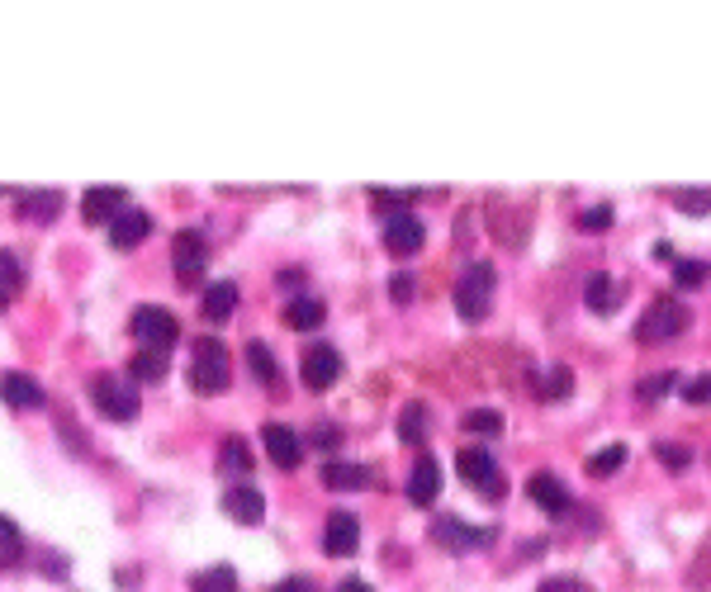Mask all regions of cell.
<instances>
[{
  "label": "cell",
  "mask_w": 711,
  "mask_h": 592,
  "mask_svg": "<svg viewBox=\"0 0 711 592\" xmlns=\"http://www.w3.org/2000/svg\"><path fill=\"white\" fill-rule=\"evenodd\" d=\"M493 289H498V270L489 261H474L465 266V275L456 280V308L465 323H484L493 308Z\"/></svg>",
  "instance_id": "1"
},
{
  "label": "cell",
  "mask_w": 711,
  "mask_h": 592,
  "mask_svg": "<svg viewBox=\"0 0 711 592\" xmlns=\"http://www.w3.org/2000/svg\"><path fill=\"white\" fill-rule=\"evenodd\" d=\"M228 379H233V360L223 351V341H214V337L195 341V360H190V384H195V394L219 398L223 389H228Z\"/></svg>",
  "instance_id": "2"
},
{
  "label": "cell",
  "mask_w": 711,
  "mask_h": 592,
  "mask_svg": "<svg viewBox=\"0 0 711 592\" xmlns=\"http://www.w3.org/2000/svg\"><path fill=\"white\" fill-rule=\"evenodd\" d=\"M91 403H95V408H100L105 417H110V422H133V417H138V408H143L138 389H133L128 379H119V375H95Z\"/></svg>",
  "instance_id": "3"
},
{
  "label": "cell",
  "mask_w": 711,
  "mask_h": 592,
  "mask_svg": "<svg viewBox=\"0 0 711 592\" xmlns=\"http://www.w3.org/2000/svg\"><path fill=\"white\" fill-rule=\"evenodd\" d=\"M456 469H460V479H465V484H474L484 498H503V493H508V479H503V469H498V460H493L489 450L465 446L456 455Z\"/></svg>",
  "instance_id": "4"
},
{
  "label": "cell",
  "mask_w": 711,
  "mask_h": 592,
  "mask_svg": "<svg viewBox=\"0 0 711 592\" xmlns=\"http://www.w3.org/2000/svg\"><path fill=\"white\" fill-rule=\"evenodd\" d=\"M128 332L143 341V346L166 351L171 341L181 337V323H176V313H166V308H157V304H138L133 308V318H128Z\"/></svg>",
  "instance_id": "5"
},
{
  "label": "cell",
  "mask_w": 711,
  "mask_h": 592,
  "mask_svg": "<svg viewBox=\"0 0 711 592\" xmlns=\"http://www.w3.org/2000/svg\"><path fill=\"white\" fill-rule=\"evenodd\" d=\"M683 327H688V308L678 304V299H655V304L640 313L636 341H669V337H678Z\"/></svg>",
  "instance_id": "6"
},
{
  "label": "cell",
  "mask_w": 711,
  "mask_h": 592,
  "mask_svg": "<svg viewBox=\"0 0 711 592\" xmlns=\"http://www.w3.org/2000/svg\"><path fill=\"white\" fill-rule=\"evenodd\" d=\"M432 540H437L441 550H451V555H465V550L489 545L493 531H484V526H470V521H460V517H437V521H432Z\"/></svg>",
  "instance_id": "7"
},
{
  "label": "cell",
  "mask_w": 711,
  "mask_h": 592,
  "mask_svg": "<svg viewBox=\"0 0 711 592\" xmlns=\"http://www.w3.org/2000/svg\"><path fill=\"white\" fill-rule=\"evenodd\" d=\"M299 375H304V384H309L313 394L332 389L337 375H342V356H337V346H328V341L309 346V351H304V365H299Z\"/></svg>",
  "instance_id": "8"
},
{
  "label": "cell",
  "mask_w": 711,
  "mask_h": 592,
  "mask_svg": "<svg viewBox=\"0 0 711 592\" xmlns=\"http://www.w3.org/2000/svg\"><path fill=\"white\" fill-rule=\"evenodd\" d=\"M209 261V247H204V237L195 228H181V233L171 237V266L181 275V285H195V275L204 270Z\"/></svg>",
  "instance_id": "9"
},
{
  "label": "cell",
  "mask_w": 711,
  "mask_h": 592,
  "mask_svg": "<svg viewBox=\"0 0 711 592\" xmlns=\"http://www.w3.org/2000/svg\"><path fill=\"white\" fill-rule=\"evenodd\" d=\"M356 545H361V521L351 517V512H332L328 526H323V550L332 559H347V555H356Z\"/></svg>",
  "instance_id": "10"
},
{
  "label": "cell",
  "mask_w": 711,
  "mask_h": 592,
  "mask_svg": "<svg viewBox=\"0 0 711 592\" xmlns=\"http://www.w3.org/2000/svg\"><path fill=\"white\" fill-rule=\"evenodd\" d=\"M261 441H266V455H271L280 469H299L304 446H299L294 427H285V422H266V427H261Z\"/></svg>",
  "instance_id": "11"
},
{
  "label": "cell",
  "mask_w": 711,
  "mask_h": 592,
  "mask_svg": "<svg viewBox=\"0 0 711 592\" xmlns=\"http://www.w3.org/2000/svg\"><path fill=\"white\" fill-rule=\"evenodd\" d=\"M124 190L119 185H91L86 190V199H81V214H86V223H114V218L124 214Z\"/></svg>",
  "instance_id": "12"
},
{
  "label": "cell",
  "mask_w": 711,
  "mask_h": 592,
  "mask_svg": "<svg viewBox=\"0 0 711 592\" xmlns=\"http://www.w3.org/2000/svg\"><path fill=\"white\" fill-rule=\"evenodd\" d=\"M422 237H427V228H422L413 214H394L389 223H384V247H389L394 256L422 252Z\"/></svg>",
  "instance_id": "13"
},
{
  "label": "cell",
  "mask_w": 711,
  "mask_h": 592,
  "mask_svg": "<svg viewBox=\"0 0 711 592\" xmlns=\"http://www.w3.org/2000/svg\"><path fill=\"white\" fill-rule=\"evenodd\" d=\"M527 498L541 507V512H550V517H565L569 503H574V498H569V488L560 484L555 474H531V479H527Z\"/></svg>",
  "instance_id": "14"
},
{
  "label": "cell",
  "mask_w": 711,
  "mask_h": 592,
  "mask_svg": "<svg viewBox=\"0 0 711 592\" xmlns=\"http://www.w3.org/2000/svg\"><path fill=\"white\" fill-rule=\"evenodd\" d=\"M143 237H152V218L143 209H124V214L110 223V247L114 252H133L143 247Z\"/></svg>",
  "instance_id": "15"
},
{
  "label": "cell",
  "mask_w": 711,
  "mask_h": 592,
  "mask_svg": "<svg viewBox=\"0 0 711 592\" xmlns=\"http://www.w3.org/2000/svg\"><path fill=\"white\" fill-rule=\"evenodd\" d=\"M584 304L593 308V313H617V304H621L617 275H607V270H593V275L584 280Z\"/></svg>",
  "instance_id": "16"
},
{
  "label": "cell",
  "mask_w": 711,
  "mask_h": 592,
  "mask_svg": "<svg viewBox=\"0 0 711 592\" xmlns=\"http://www.w3.org/2000/svg\"><path fill=\"white\" fill-rule=\"evenodd\" d=\"M0 398H5L10 408H43V389H38V379L19 375V370H5V375H0Z\"/></svg>",
  "instance_id": "17"
},
{
  "label": "cell",
  "mask_w": 711,
  "mask_h": 592,
  "mask_svg": "<svg viewBox=\"0 0 711 592\" xmlns=\"http://www.w3.org/2000/svg\"><path fill=\"white\" fill-rule=\"evenodd\" d=\"M223 512L233 521H242V526H256V521L266 517V498L256 488H228L223 493Z\"/></svg>",
  "instance_id": "18"
},
{
  "label": "cell",
  "mask_w": 711,
  "mask_h": 592,
  "mask_svg": "<svg viewBox=\"0 0 711 592\" xmlns=\"http://www.w3.org/2000/svg\"><path fill=\"white\" fill-rule=\"evenodd\" d=\"M437 493H441V465L432 460V455H422L418 465H413V474H408V498H413L418 507H427Z\"/></svg>",
  "instance_id": "19"
},
{
  "label": "cell",
  "mask_w": 711,
  "mask_h": 592,
  "mask_svg": "<svg viewBox=\"0 0 711 592\" xmlns=\"http://www.w3.org/2000/svg\"><path fill=\"white\" fill-rule=\"evenodd\" d=\"M323 318H328V308L313 294H299L285 304V327H294V332H313V327H323Z\"/></svg>",
  "instance_id": "20"
},
{
  "label": "cell",
  "mask_w": 711,
  "mask_h": 592,
  "mask_svg": "<svg viewBox=\"0 0 711 592\" xmlns=\"http://www.w3.org/2000/svg\"><path fill=\"white\" fill-rule=\"evenodd\" d=\"M427 431H432V413H427V403H422V398L403 403V413H399V441L403 446H422V441H427Z\"/></svg>",
  "instance_id": "21"
},
{
  "label": "cell",
  "mask_w": 711,
  "mask_h": 592,
  "mask_svg": "<svg viewBox=\"0 0 711 592\" xmlns=\"http://www.w3.org/2000/svg\"><path fill=\"white\" fill-rule=\"evenodd\" d=\"M237 313V285L233 280H219V285L204 289V318L209 323H228Z\"/></svg>",
  "instance_id": "22"
},
{
  "label": "cell",
  "mask_w": 711,
  "mask_h": 592,
  "mask_svg": "<svg viewBox=\"0 0 711 592\" xmlns=\"http://www.w3.org/2000/svg\"><path fill=\"white\" fill-rule=\"evenodd\" d=\"M166 370H171V360H166V351H157V346H143V351L133 356V365H128V375L138 379V384H157V379H166Z\"/></svg>",
  "instance_id": "23"
},
{
  "label": "cell",
  "mask_w": 711,
  "mask_h": 592,
  "mask_svg": "<svg viewBox=\"0 0 711 592\" xmlns=\"http://www.w3.org/2000/svg\"><path fill=\"white\" fill-rule=\"evenodd\" d=\"M247 365H252V375L261 379L266 389H280V384H285V375H280V365H275L266 341H252V346H247Z\"/></svg>",
  "instance_id": "24"
},
{
  "label": "cell",
  "mask_w": 711,
  "mask_h": 592,
  "mask_svg": "<svg viewBox=\"0 0 711 592\" xmlns=\"http://www.w3.org/2000/svg\"><path fill=\"white\" fill-rule=\"evenodd\" d=\"M19 214L34 218V223H53V218L62 214V195H57V190H34V195L19 199Z\"/></svg>",
  "instance_id": "25"
},
{
  "label": "cell",
  "mask_w": 711,
  "mask_h": 592,
  "mask_svg": "<svg viewBox=\"0 0 711 592\" xmlns=\"http://www.w3.org/2000/svg\"><path fill=\"white\" fill-rule=\"evenodd\" d=\"M365 479H370L365 465H351V460H328V465H323V484L337 488V493H342V488H361Z\"/></svg>",
  "instance_id": "26"
},
{
  "label": "cell",
  "mask_w": 711,
  "mask_h": 592,
  "mask_svg": "<svg viewBox=\"0 0 711 592\" xmlns=\"http://www.w3.org/2000/svg\"><path fill=\"white\" fill-rule=\"evenodd\" d=\"M626 465V446H602L598 455H588V474H593V479H612V474H617V469Z\"/></svg>",
  "instance_id": "27"
},
{
  "label": "cell",
  "mask_w": 711,
  "mask_h": 592,
  "mask_svg": "<svg viewBox=\"0 0 711 592\" xmlns=\"http://www.w3.org/2000/svg\"><path fill=\"white\" fill-rule=\"evenodd\" d=\"M219 469H228V474H247V469H252V450H247V441L228 436V441L219 446Z\"/></svg>",
  "instance_id": "28"
},
{
  "label": "cell",
  "mask_w": 711,
  "mask_h": 592,
  "mask_svg": "<svg viewBox=\"0 0 711 592\" xmlns=\"http://www.w3.org/2000/svg\"><path fill=\"white\" fill-rule=\"evenodd\" d=\"M707 280H711L707 261H678V266H674V285L678 289H702Z\"/></svg>",
  "instance_id": "29"
},
{
  "label": "cell",
  "mask_w": 711,
  "mask_h": 592,
  "mask_svg": "<svg viewBox=\"0 0 711 592\" xmlns=\"http://www.w3.org/2000/svg\"><path fill=\"white\" fill-rule=\"evenodd\" d=\"M460 427L474 431V436H498V431H503V413H493V408H474V413H465Z\"/></svg>",
  "instance_id": "30"
},
{
  "label": "cell",
  "mask_w": 711,
  "mask_h": 592,
  "mask_svg": "<svg viewBox=\"0 0 711 592\" xmlns=\"http://www.w3.org/2000/svg\"><path fill=\"white\" fill-rule=\"evenodd\" d=\"M24 289V266H19V256L0 252V294L10 299V294H19Z\"/></svg>",
  "instance_id": "31"
},
{
  "label": "cell",
  "mask_w": 711,
  "mask_h": 592,
  "mask_svg": "<svg viewBox=\"0 0 711 592\" xmlns=\"http://www.w3.org/2000/svg\"><path fill=\"white\" fill-rule=\"evenodd\" d=\"M195 592H237V574L228 564H219V569H209V574L195 578Z\"/></svg>",
  "instance_id": "32"
},
{
  "label": "cell",
  "mask_w": 711,
  "mask_h": 592,
  "mask_svg": "<svg viewBox=\"0 0 711 592\" xmlns=\"http://www.w3.org/2000/svg\"><path fill=\"white\" fill-rule=\"evenodd\" d=\"M536 394L550 398V403H560V398L569 394V370H565V365H555V370H550L546 379L536 375Z\"/></svg>",
  "instance_id": "33"
},
{
  "label": "cell",
  "mask_w": 711,
  "mask_h": 592,
  "mask_svg": "<svg viewBox=\"0 0 711 592\" xmlns=\"http://www.w3.org/2000/svg\"><path fill=\"white\" fill-rule=\"evenodd\" d=\"M669 384H678L674 370H659V375H645L640 379V403H659V398L669 394Z\"/></svg>",
  "instance_id": "34"
},
{
  "label": "cell",
  "mask_w": 711,
  "mask_h": 592,
  "mask_svg": "<svg viewBox=\"0 0 711 592\" xmlns=\"http://www.w3.org/2000/svg\"><path fill=\"white\" fill-rule=\"evenodd\" d=\"M655 455L664 460V465L674 469V474H683V469L693 465V450L688 446H674V441H655Z\"/></svg>",
  "instance_id": "35"
},
{
  "label": "cell",
  "mask_w": 711,
  "mask_h": 592,
  "mask_svg": "<svg viewBox=\"0 0 711 592\" xmlns=\"http://www.w3.org/2000/svg\"><path fill=\"white\" fill-rule=\"evenodd\" d=\"M674 204L683 214H711V190H678Z\"/></svg>",
  "instance_id": "36"
},
{
  "label": "cell",
  "mask_w": 711,
  "mask_h": 592,
  "mask_svg": "<svg viewBox=\"0 0 711 592\" xmlns=\"http://www.w3.org/2000/svg\"><path fill=\"white\" fill-rule=\"evenodd\" d=\"M10 559H19V531L0 517V564H10Z\"/></svg>",
  "instance_id": "37"
},
{
  "label": "cell",
  "mask_w": 711,
  "mask_h": 592,
  "mask_svg": "<svg viewBox=\"0 0 711 592\" xmlns=\"http://www.w3.org/2000/svg\"><path fill=\"white\" fill-rule=\"evenodd\" d=\"M370 199H375L380 209H399V204H408V199H418V190H380V185H375Z\"/></svg>",
  "instance_id": "38"
},
{
  "label": "cell",
  "mask_w": 711,
  "mask_h": 592,
  "mask_svg": "<svg viewBox=\"0 0 711 592\" xmlns=\"http://www.w3.org/2000/svg\"><path fill=\"white\" fill-rule=\"evenodd\" d=\"M683 398H688V403H697V408H702V403H711V375L688 379V384H683Z\"/></svg>",
  "instance_id": "39"
},
{
  "label": "cell",
  "mask_w": 711,
  "mask_h": 592,
  "mask_svg": "<svg viewBox=\"0 0 711 592\" xmlns=\"http://www.w3.org/2000/svg\"><path fill=\"white\" fill-rule=\"evenodd\" d=\"M579 223H584V228H607V223H612V209H607V204H598V209H584V214H579Z\"/></svg>",
  "instance_id": "40"
},
{
  "label": "cell",
  "mask_w": 711,
  "mask_h": 592,
  "mask_svg": "<svg viewBox=\"0 0 711 592\" xmlns=\"http://www.w3.org/2000/svg\"><path fill=\"white\" fill-rule=\"evenodd\" d=\"M271 592H318L313 588V578H304V574H294V578H280Z\"/></svg>",
  "instance_id": "41"
},
{
  "label": "cell",
  "mask_w": 711,
  "mask_h": 592,
  "mask_svg": "<svg viewBox=\"0 0 711 592\" xmlns=\"http://www.w3.org/2000/svg\"><path fill=\"white\" fill-rule=\"evenodd\" d=\"M389 294H394L399 304H408V299H413V275H394V280H389Z\"/></svg>",
  "instance_id": "42"
},
{
  "label": "cell",
  "mask_w": 711,
  "mask_h": 592,
  "mask_svg": "<svg viewBox=\"0 0 711 592\" xmlns=\"http://www.w3.org/2000/svg\"><path fill=\"white\" fill-rule=\"evenodd\" d=\"M541 592H574V578H546Z\"/></svg>",
  "instance_id": "43"
},
{
  "label": "cell",
  "mask_w": 711,
  "mask_h": 592,
  "mask_svg": "<svg viewBox=\"0 0 711 592\" xmlns=\"http://www.w3.org/2000/svg\"><path fill=\"white\" fill-rule=\"evenodd\" d=\"M337 592H370V583H361V578H342V583H337Z\"/></svg>",
  "instance_id": "44"
},
{
  "label": "cell",
  "mask_w": 711,
  "mask_h": 592,
  "mask_svg": "<svg viewBox=\"0 0 711 592\" xmlns=\"http://www.w3.org/2000/svg\"><path fill=\"white\" fill-rule=\"evenodd\" d=\"M0 313H5V294H0Z\"/></svg>",
  "instance_id": "45"
}]
</instances>
